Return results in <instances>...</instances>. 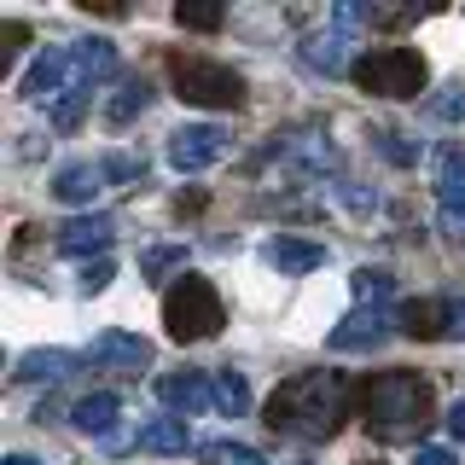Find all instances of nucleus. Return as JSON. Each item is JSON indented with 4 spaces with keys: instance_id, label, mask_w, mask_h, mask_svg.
<instances>
[{
    "instance_id": "f257e3e1",
    "label": "nucleus",
    "mask_w": 465,
    "mask_h": 465,
    "mask_svg": "<svg viewBox=\"0 0 465 465\" xmlns=\"http://www.w3.org/2000/svg\"><path fill=\"white\" fill-rule=\"evenodd\" d=\"M349 419V378L343 372H297L268 396V430L297 442H326Z\"/></svg>"
},
{
    "instance_id": "f03ea898",
    "label": "nucleus",
    "mask_w": 465,
    "mask_h": 465,
    "mask_svg": "<svg viewBox=\"0 0 465 465\" xmlns=\"http://www.w3.org/2000/svg\"><path fill=\"white\" fill-rule=\"evenodd\" d=\"M361 413H367V430L378 442H419L436 419V396L419 372H378L361 390Z\"/></svg>"
},
{
    "instance_id": "7ed1b4c3",
    "label": "nucleus",
    "mask_w": 465,
    "mask_h": 465,
    "mask_svg": "<svg viewBox=\"0 0 465 465\" xmlns=\"http://www.w3.org/2000/svg\"><path fill=\"white\" fill-rule=\"evenodd\" d=\"M163 326L174 343H203L227 326V309L215 297V285L203 273H181L169 291H163Z\"/></svg>"
},
{
    "instance_id": "20e7f679",
    "label": "nucleus",
    "mask_w": 465,
    "mask_h": 465,
    "mask_svg": "<svg viewBox=\"0 0 465 465\" xmlns=\"http://www.w3.org/2000/svg\"><path fill=\"white\" fill-rule=\"evenodd\" d=\"M367 94L378 99H419L425 94V58L413 47H372L355 58V70H349Z\"/></svg>"
},
{
    "instance_id": "39448f33",
    "label": "nucleus",
    "mask_w": 465,
    "mask_h": 465,
    "mask_svg": "<svg viewBox=\"0 0 465 465\" xmlns=\"http://www.w3.org/2000/svg\"><path fill=\"white\" fill-rule=\"evenodd\" d=\"M169 82L186 105H203V111H239L244 105V76L215 64V58H174Z\"/></svg>"
},
{
    "instance_id": "423d86ee",
    "label": "nucleus",
    "mask_w": 465,
    "mask_h": 465,
    "mask_svg": "<svg viewBox=\"0 0 465 465\" xmlns=\"http://www.w3.org/2000/svg\"><path fill=\"white\" fill-rule=\"evenodd\" d=\"M396 331L419 343H460L465 338V297H419L396 309Z\"/></svg>"
},
{
    "instance_id": "0eeeda50",
    "label": "nucleus",
    "mask_w": 465,
    "mask_h": 465,
    "mask_svg": "<svg viewBox=\"0 0 465 465\" xmlns=\"http://www.w3.org/2000/svg\"><path fill=\"white\" fill-rule=\"evenodd\" d=\"M18 94L29 99V105H47V99H70V94H87V76H82V64H76V53L70 47H47L29 64V76Z\"/></svg>"
},
{
    "instance_id": "6e6552de",
    "label": "nucleus",
    "mask_w": 465,
    "mask_h": 465,
    "mask_svg": "<svg viewBox=\"0 0 465 465\" xmlns=\"http://www.w3.org/2000/svg\"><path fill=\"white\" fill-rule=\"evenodd\" d=\"M222 157H227V128H215V123H186L169 134V163L181 174H203Z\"/></svg>"
},
{
    "instance_id": "1a4fd4ad",
    "label": "nucleus",
    "mask_w": 465,
    "mask_h": 465,
    "mask_svg": "<svg viewBox=\"0 0 465 465\" xmlns=\"http://www.w3.org/2000/svg\"><path fill=\"white\" fill-rule=\"evenodd\" d=\"M87 361L105 367V372H145L152 367V343L134 338V331H123V326H111V331H99V338L87 343Z\"/></svg>"
},
{
    "instance_id": "9d476101",
    "label": "nucleus",
    "mask_w": 465,
    "mask_h": 465,
    "mask_svg": "<svg viewBox=\"0 0 465 465\" xmlns=\"http://www.w3.org/2000/svg\"><path fill=\"white\" fill-rule=\"evenodd\" d=\"M390 331H396V320H390L384 309H355V314H343L338 326H331L326 343L338 349V355H367V349H378Z\"/></svg>"
},
{
    "instance_id": "9b49d317",
    "label": "nucleus",
    "mask_w": 465,
    "mask_h": 465,
    "mask_svg": "<svg viewBox=\"0 0 465 465\" xmlns=\"http://www.w3.org/2000/svg\"><path fill=\"white\" fill-rule=\"evenodd\" d=\"M111 239H116V222L111 215H99V210H87V215H70L64 227H58V256H105L111 251Z\"/></svg>"
},
{
    "instance_id": "f8f14e48",
    "label": "nucleus",
    "mask_w": 465,
    "mask_h": 465,
    "mask_svg": "<svg viewBox=\"0 0 465 465\" xmlns=\"http://www.w3.org/2000/svg\"><path fill=\"white\" fill-rule=\"evenodd\" d=\"M157 401H163L174 419H193V413H203V407L215 401V384L203 372H193V367H186V372H163V378H157Z\"/></svg>"
},
{
    "instance_id": "ddd939ff",
    "label": "nucleus",
    "mask_w": 465,
    "mask_h": 465,
    "mask_svg": "<svg viewBox=\"0 0 465 465\" xmlns=\"http://www.w3.org/2000/svg\"><path fill=\"white\" fill-rule=\"evenodd\" d=\"M99 193H105V169L87 163V157H82V163H64L53 174V198L58 203H94Z\"/></svg>"
},
{
    "instance_id": "4468645a",
    "label": "nucleus",
    "mask_w": 465,
    "mask_h": 465,
    "mask_svg": "<svg viewBox=\"0 0 465 465\" xmlns=\"http://www.w3.org/2000/svg\"><path fill=\"white\" fill-rule=\"evenodd\" d=\"M262 256H268L280 273H314V268H326V244H314V239H291V232L268 239V251H262Z\"/></svg>"
},
{
    "instance_id": "2eb2a0df",
    "label": "nucleus",
    "mask_w": 465,
    "mask_h": 465,
    "mask_svg": "<svg viewBox=\"0 0 465 465\" xmlns=\"http://www.w3.org/2000/svg\"><path fill=\"white\" fill-rule=\"evenodd\" d=\"M76 372V355L70 349H29V355H18V367H12V378L18 384H58V378Z\"/></svg>"
},
{
    "instance_id": "dca6fc26",
    "label": "nucleus",
    "mask_w": 465,
    "mask_h": 465,
    "mask_svg": "<svg viewBox=\"0 0 465 465\" xmlns=\"http://www.w3.org/2000/svg\"><path fill=\"white\" fill-rule=\"evenodd\" d=\"M302 64L320 70V76H343V70H355V58H349V35H338V29L309 35V41H302Z\"/></svg>"
},
{
    "instance_id": "f3484780",
    "label": "nucleus",
    "mask_w": 465,
    "mask_h": 465,
    "mask_svg": "<svg viewBox=\"0 0 465 465\" xmlns=\"http://www.w3.org/2000/svg\"><path fill=\"white\" fill-rule=\"evenodd\" d=\"M116 413H123V401H116L111 390H99V396H82L76 407H70V425H76L82 436H111Z\"/></svg>"
},
{
    "instance_id": "a211bd4d",
    "label": "nucleus",
    "mask_w": 465,
    "mask_h": 465,
    "mask_svg": "<svg viewBox=\"0 0 465 465\" xmlns=\"http://www.w3.org/2000/svg\"><path fill=\"white\" fill-rule=\"evenodd\" d=\"M186 442H193V430H186V419H152V425H140L134 448L140 454H186Z\"/></svg>"
},
{
    "instance_id": "6ab92c4d",
    "label": "nucleus",
    "mask_w": 465,
    "mask_h": 465,
    "mask_svg": "<svg viewBox=\"0 0 465 465\" xmlns=\"http://www.w3.org/2000/svg\"><path fill=\"white\" fill-rule=\"evenodd\" d=\"M145 105H152V82H145V76H128V82L105 99V123H111V128H123V123H134Z\"/></svg>"
},
{
    "instance_id": "aec40b11",
    "label": "nucleus",
    "mask_w": 465,
    "mask_h": 465,
    "mask_svg": "<svg viewBox=\"0 0 465 465\" xmlns=\"http://www.w3.org/2000/svg\"><path fill=\"white\" fill-rule=\"evenodd\" d=\"M70 53H76V64H82V76H87V87H94L99 76H111V70H116V41H105V35H87V41H70Z\"/></svg>"
},
{
    "instance_id": "412c9836",
    "label": "nucleus",
    "mask_w": 465,
    "mask_h": 465,
    "mask_svg": "<svg viewBox=\"0 0 465 465\" xmlns=\"http://www.w3.org/2000/svg\"><path fill=\"white\" fill-rule=\"evenodd\" d=\"M436 193H442V203H460L465 198V145L436 152Z\"/></svg>"
},
{
    "instance_id": "4be33fe9",
    "label": "nucleus",
    "mask_w": 465,
    "mask_h": 465,
    "mask_svg": "<svg viewBox=\"0 0 465 465\" xmlns=\"http://www.w3.org/2000/svg\"><path fill=\"white\" fill-rule=\"evenodd\" d=\"M349 285H355V302H361V309H378V302L396 297V280H390L384 268H355V280H349Z\"/></svg>"
},
{
    "instance_id": "5701e85b",
    "label": "nucleus",
    "mask_w": 465,
    "mask_h": 465,
    "mask_svg": "<svg viewBox=\"0 0 465 465\" xmlns=\"http://www.w3.org/2000/svg\"><path fill=\"white\" fill-rule=\"evenodd\" d=\"M372 145H378V152H384L396 169H413L419 157H425V145H419V140H407L401 128H378V134H372Z\"/></svg>"
},
{
    "instance_id": "b1692460",
    "label": "nucleus",
    "mask_w": 465,
    "mask_h": 465,
    "mask_svg": "<svg viewBox=\"0 0 465 465\" xmlns=\"http://www.w3.org/2000/svg\"><path fill=\"white\" fill-rule=\"evenodd\" d=\"M215 407H222L227 419L251 413V384H244V372H222V378H215Z\"/></svg>"
},
{
    "instance_id": "393cba45",
    "label": "nucleus",
    "mask_w": 465,
    "mask_h": 465,
    "mask_svg": "<svg viewBox=\"0 0 465 465\" xmlns=\"http://www.w3.org/2000/svg\"><path fill=\"white\" fill-rule=\"evenodd\" d=\"M198 460L203 465H268L251 442H227V436L222 442H198Z\"/></svg>"
},
{
    "instance_id": "a878e982",
    "label": "nucleus",
    "mask_w": 465,
    "mask_h": 465,
    "mask_svg": "<svg viewBox=\"0 0 465 465\" xmlns=\"http://www.w3.org/2000/svg\"><path fill=\"white\" fill-rule=\"evenodd\" d=\"M174 24H181V29H222L227 12L210 6V0H181V6H174Z\"/></svg>"
},
{
    "instance_id": "bb28decb",
    "label": "nucleus",
    "mask_w": 465,
    "mask_h": 465,
    "mask_svg": "<svg viewBox=\"0 0 465 465\" xmlns=\"http://www.w3.org/2000/svg\"><path fill=\"white\" fill-rule=\"evenodd\" d=\"M169 268H186L181 244H152V251H140V273H145V280H157V273H169Z\"/></svg>"
},
{
    "instance_id": "cd10ccee",
    "label": "nucleus",
    "mask_w": 465,
    "mask_h": 465,
    "mask_svg": "<svg viewBox=\"0 0 465 465\" xmlns=\"http://www.w3.org/2000/svg\"><path fill=\"white\" fill-rule=\"evenodd\" d=\"M99 169H105V181H140V174H145V157L111 152V157H99Z\"/></svg>"
},
{
    "instance_id": "c85d7f7f",
    "label": "nucleus",
    "mask_w": 465,
    "mask_h": 465,
    "mask_svg": "<svg viewBox=\"0 0 465 465\" xmlns=\"http://www.w3.org/2000/svg\"><path fill=\"white\" fill-rule=\"evenodd\" d=\"M87 105H94V94H70V99H58V105H53V123H58V128H76Z\"/></svg>"
},
{
    "instance_id": "c756f323",
    "label": "nucleus",
    "mask_w": 465,
    "mask_h": 465,
    "mask_svg": "<svg viewBox=\"0 0 465 465\" xmlns=\"http://www.w3.org/2000/svg\"><path fill=\"white\" fill-rule=\"evenodd\" d=\"M430 111L442 116V123H465V87H448V94H436Z\"/></svg>"
},
{
    "instance_id": "7c9ffc66",
    "label": "nucleus",
    "mask_w": 465,
    "mask_h": 465,
    "mask_svg": "<svg viewBox=\"0 0 465 465\" xmlns=\"http://www.w3.org/2000/svg\"><path fill=\"white\" fill-rule=\"evenodd\" d=\"M116 280V262L111 256H99V262H87V268H82V291H105Z\"/></svg>"
},
{
    "instance_id": "2f4dec72",
    "label": "nucleus",
    "mask_w": 465,
    "mask_h": 465,
    "mask_svg": "<svg viewBox=\"0 0 465 465\" xmlns=\"http://www.w3.org/2000/svg\"><path fill=\"white\" fill-rule=\"evenodd\" d=\"M436 227H442L448 239H465V198L460 203H442V210H436Z\"/></svg>"
},
{
    "instance_id": "473e14b6",
    "label": "nucleus",
    "mask_w": 465,
    "mask_h": 465,
    "mask_svg": "<svg viewBox=\"0 0 465 465\" xmlns=\"http://www.w3.org/2000/svg\"><path fill=\"white\" fill-rule=\"evenodd\" d=\"M413 465H460V460H454V448H419Z\"/></svg>"
},
{
    "instance_id": "72a5a7b5",
    "label": "nucleus",
    "mask_w": 465,
    "mask_h": 465,
    "mask_svg": "<svg viewBox=\"0 0 465 465\" xmlns=\"http://www.w3.org/2000/svg\"><path fill=\"white\" fill-rule=\"evenodd\" d=\"M448 436H454V442H465V396L448 407Z\"/></svg>"
},
{
    "instance_id": "f704fd0d",
    "label": "nucleus",
    "mask_w": 465,
    "mask_h": 465,
    "mask_svg": "<svg viewBox=\"0 0 465 465\" xmlns=\"http://www.w3.org/2000/svg\"><path fill=\"white\" fill-rule=\"evenodd\" d=\"M0 465H41V460H29V454H6Z\"/></svg>"
},
{
    "instance_id": "c9c22d12",
    "label": "nucleus",
    "mask_w": 465,
    "mask_h": 465,
    "mask_svg": "<svg viewBox=\"0 0 465 465\" xmlns=\"http://www.w3.org/2000/svg\"><path fill=\"white\" fill-rule=\"evenodd\" d=\"M367 465H378V460H367Z\"/></svg>"
}]
</instances>
